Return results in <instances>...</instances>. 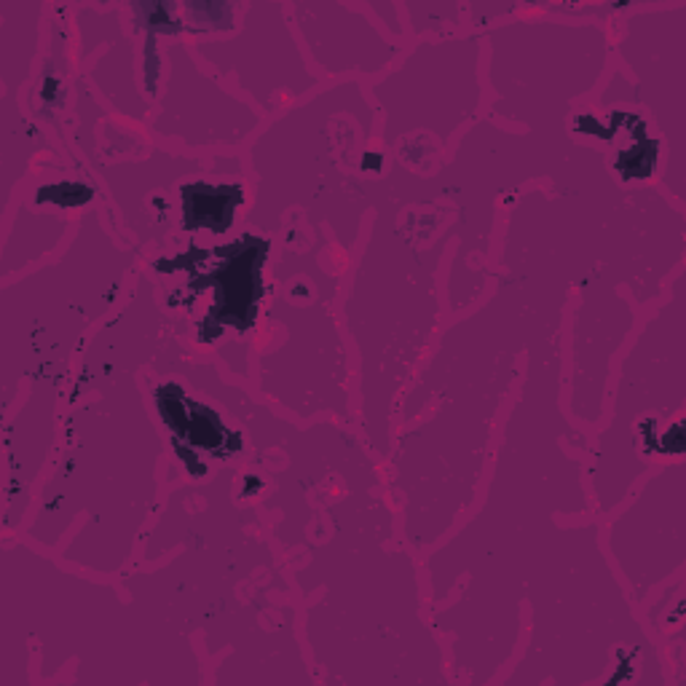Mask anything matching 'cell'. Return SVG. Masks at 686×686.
Here are the masks:
<instances>
[{"label": "cell", "instance_id": "cell-1", "mask_svg": "<svg viewBox=\"0 0 686 686\" xmlns=\"http://www.w3.org/2000/svg\"><path fill=\"white\" fill-rule=\"evenodd\" d=\"M196 191L207 204H188V226H210L215 228V220H212V212H223L228 215L231 212V204L239 201V188H226V191H212L207 188V193H201V185H196ZM231 218V215H228Z\"/></svg>", "mask_w": 686, "mask_h": 686}]
</instances>
